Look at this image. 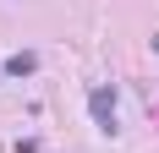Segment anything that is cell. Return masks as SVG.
I'll use <instances>...</instances> for the list:
<instances>
[{
  "label": "cell",
  "mask_w": 159,
  "mask_h": 153,
  "mask_svg": "<svg viewBox=\"0 0 159 153\" xmlns=\"http://www.w3.org/2000/svg\"><path fill=\"white\" fill-rule=\"evenodd\" d=\"M88 104H93L99 131H115V98H110V88H93V93H88Z\"/></svg>",
  "instance_id": "obj_1"
},
{
  "label": "cell",
  "mask_w": 159,
  "mask_h": 153,
  "mask_svg": "<svg viewBox=\"0 0 159 153\" xmlns=\"http://www.w3.org/2000/svg\"><path fill=\"white\" fill-rule=\"evenodd\" d=\"M33 66H39V60H33L28 49H22V55H11V60H6V76H28Z\"/></svg>",
  "instance_id": "obj_2"
}]
</instances>
